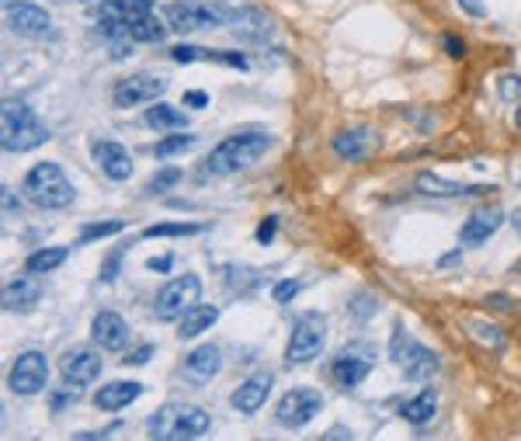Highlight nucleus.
<instances>
[{
	"instance_id": "nucleus-9",
	"label": "nucleus",
	"mask_w": 521,
	"mask_h": 441,
	"mask_svg": "<svg viewBox=\"0 0 521 441\" xmlns=\"http://www.w3.org/2000/svg\"><path fill=\"white\" fill-rule=\"evenodd\" d=\"M372 365H376V348L368 341H355V344H347V348L334 354L330 375L341 389H355L372 372Z\"/></svg>"
},
{
	"instance_id": "nucleus-49",
	"label": "nucleus",
	"mask_w": 521,
	"mask_h": 441,
	"mask_svg": "<svg viewBox=\"0 0 521 441\" xmlns=\"http://www.w3.org/2000/svg\"><path fill=\"white\" fill-rule=\"evenodd\" d=\"M515 125H518V129H521V108H518V115H515Z\"/></svg>"
},
{
	"instance_id": "nucleus-20",
	"label": "nucleus",
	"mask_w": 521,
	"mask_h": 441,
	"mask_svg": "<svg viewBox=\"0 0 521 441\" xmlns=\"http://www.w3.org/2000/svg\"><path fill=\"white\" fill-rule=\"evenodd\" d=\"M501 223H504L501 205H484V209H476L466 223H463L459 244H463V247H480V244H486L494 233L501 230Z\"/></svg>"
},
{
	"instance_id": "nucleus-43",
	"label": "nucleus",
	"mask_w": 521,
	"mask_h": 441,
	"mask_svg": "<svg viewBox=\"0 0 521 441\" xmlns=\"http://www.w3.org/2000/svg\"><path fill=\"white\" fill-rule=\"evenodd\" d=\"M459 7H463L466 15H473V18H486V7L480 0H459Z\"/></svg>"
},
{
	"instance_id": "nucleus-26",
	"label": "nucleus",
	"mask_w": 521,
	"mask_h": 441,
	"mask_svg": "<svg viewBox=\"0 0 521 441\" xmlns=\"http://www.w3.org/2000/svg\"><path fill=\"white\" fill-rule=\"evenodd\" d=\"M219 323V310L216 306H191L185 317L177 320V337L181 341H191V337H198V334H206L208 327H216Z\"/></svg>"
},
{
	"instance_id": "nucleus-4",
	"label": "nucleus",
	"mask_w": 521,
	"mask_h": 441,
	"mask_svg": "<svg viewBox=\"0 0 521 441\" xmlns=\"http://www.w3.org/2000/svg\"><path fill=\"white\" fill-rule=\"evenodd\" d=\"M21 192H25V198H28L32 205H38V209H46V212L69 209V205L77 202V188L69 184V177L63 174V167L52 163V160L35 163L32 171L25 174Z\"/></svg>"
},
{
	"instance_id": "nucleus-45",
	"label": "nucleus",
	"mask_w": 521,
	"mask_h": 441,
	"mask_svg": "<svg viewBox=\"0 0 521 441\" xmlns=\"http://www.w3.org/2000/svg\"><path fill=\"white\" fill-rule=\"evenodd\" d=\"M185 105H188V108H206L208 94H202V90H191V94H185Z\"/></svg>"
},
{
	"instance_id": "nucleus-39",
	"label": "nucleus",
	"mask_w": 521,
	"mask_h": 441,
	"mask_svg": "<svg viewBox=\"0 0 521 441\" xmlns=\"http://www.w3.org/2000/svg\"><path fill=\"white\" fill-rule=\"evenodd\" d=\"M122 257H125V247H119V250H112V254H108V261H104V268H101V282H115Z\"/></svg>"
},
{
	"instance_id": "nucleus-48",
	"label": "nucleus",
	"mask_w": 521,
	"mask_h": 441,
	"mask_svg": "<svg viewBox=\"0 0 521 441\" xmlns=\"http://www.w3.org/2000/svg\"><path fill=\"white\" fill-rule=\"evenodd\" d=\"M511 223H515V233L521 236V209H515V215H511Z\"/></svg>"
},
{
	"instance_id": "nucleus-5",
	"label": "nucleus",
	"mask_w": 521,
	"mask_h": 441,
	"mask_svg": "<svg viewBox=\"0 0 521 441\" xmlns=\"http://www.w3.org/2000/svg\"><path fill=\"white\" fill-rule=\"evenodd\" d=\"M46 140H49V129L42 125V119L25 101L7 98L0 105V142H4L7 153H28Z\"/></svg>"
},
{
	"instance_id": "nucleus-23",
	"label": "nucleus",
	"mask_w": 521,
	"mask_h": 441,
	"mask_svg": "<svg viewBox=\"0 0 521 441\" xmlns=\"http://www.w3.org/2000/svg\"><path fill=\"white\" fill-rule=\"evenodd\" d=\"M154 15V0H104L98 7V21L104 25H122L125 32L136 25L139 18Z\"/></svg>"
},
{
	"instance_id": "nucleus-13",
	"label": "nucleus",
	"mask_w": 521,
	"mask_h": 441,
	"mask_svg": "<svg viewBox=\"0 0 521 441\" xmlns=\"http://www.w3.org/2000/svg\"><path fill=\"white\" fill-rule=\"evenodd\" d=\"M101 369H104V362L94 348H73V352H67L63 354V362H59L63 383H67V386H77V389L98 383Z\"/></svg>"
},
{
	"instance_id": "nucleus-29",
	"label": "nucleus",
	"mask_w": 521,
	"mask_h": 441,
	"mask_svg": "<svg viewBox=\"0 0 521 441\" xmlns=\"http://www.w3.org/2000/svg\"><path fill=\"white\" fill-rule=\"evenodd\" d=\"M67 254H69V247H42V250H35L32 257L25 261V271H28V275H46V271H56V268L67 261Z\"/></svg>"
},
{
	"instance_id": "nucleus-11",
	"label": "nucleus",
	"mask_w": 521,
	"mask_h": 441,
	"mask_svg": "<svg viewBox=\"0 0 521 441\" xmlns=\"http://www.w3.org/2000/svg\"><path fill=\"white\" fill-rule=\"evenodd\" d=\"M320 410H324V396H320L316 389L299 386V389H289V393L278 400L275 421L282 424V427H306Z\"/></svg>"
},
{
	"instance_id": "nucleus-18",
	"label": "nucleus",
	"mask_w": 521,
	"mask_h": 441,
	"mask_svg": "<svg viewBox=\"0 0 521 441\" xmlns=\"http://www.w3.org/2000/svg\"><path fill=\"white\" fill-rule=\"evenodd\" d=\"M181 372H185L188 383L206 386V383H212V379L223 372V348H219V344H198L195 352L185 354Z\"/></svg>"
},
{
	"instance_id": "nucleus-38",
	"label": "nucleus",
	"mask_w": 521,
	"mask_h": 441,
	"mask_svg": "<svg viewBox=\"0 0 521 441\" xmlns=\"http://www.w3.org/2000/svg\"><path fill=\"white\" fill-rule=\"evenodd\" d=\"M275 230H278V215H268V219H260V223H258V230H254V240L268 247V244L275 240Z\"/></svg>"
},
{
	"instance_id": "nucleus-16",
	"label": "nucleus",
	"mask_w": 521,
	"mask_h": 441,
	"mask_svg": "<svg viewBox=\"0 0 521 441\" xmlns=\"http://www.w3.org/2000/svg\"><path fill=\"white\" fill-rule=\"evenodd\" d=\"M334 153L341 160H365L372 157L376 150H379V136H376V129H368V125H347V129H341L337 136H334Z\"/></svg>"
},
{
	"instance_id": "nucleus-31",
	"label": "nucleus",
	"mask_w": 521,
	"mask_h": 441,
	"mask_svg": "<svg viewBox=\"0 0 521 441\" xmlns=\"http://www.w3.org/2000/svg\"><path fill=\"white\" fill-rule=\"evenodd\" d=\"M129 38L133 42H164L167 38V28L156 21V15H146V18H139L133 28H129Z\"/></svg>"
},
{
	"instance_id": "nucleus-46",
	"label": "nucleus",
	"mask_w": 521,
	"mask_h": 441,
	"mask_svg": "<svg viewBox=\"0 0 521 441\" xmlns=\"http://www.w3.org/2000/svg\"><path fill=\"white\" fill-rule=\"evenodd\" d=\"M459 261H463V254H459V250H449V254L438 261V268H452V265H459Z\"/></svg>"
},
{
	"instance_id": "nucleus-10",
	"label": "nucleus",
	"mask_w": 521,
	"mask_h": 441,
	"mask_svg": "<svg viewBox=\"0 0 521 441\" xmlns=\"http://www.w3.org/2000/svg\"><path fill=\"white\" fill-rule=\"evenodd\" d=\"M46 383H49V362H46V354L42 352L17 354L11 372H7L11 393H17V396H35V393L46 389Z\"/></svg>"
},
{
	"instance_id": "nucleus-1",
	"label": "nucleus",
	"mask_w": 521,
	"mask_h": 441,
	"mask_svg": "<svg viewBox=\"0 0 521 441\" xmlns=\"http://www.w3.org/2000/svg\"><path fill=\"white\" fill-rule=\"evenodd\" d=\"M164 21L171 32H202V28H264L268 18L247 4H219V0H174L164 4Z\"/></svg>"
},
{
	"instance_id": "nucleus-44",
	"label": "nucleus",
	"mask_w": 521,
	"mask_h": 441,
	"mask_svg": "<svg viewBox=\"0 0 521 441\" xmlns=\"http://www.w3.org/2000/svg\"><path fill=\"white\" fill-rule=\"evenodd\" d=\"M77 396L73 393H67V389H56V396H52V410H63L67 404H73Z\"/></svg>"
},
{
	"instance_id": "nucleus-41",
	"label": "nucleus",
	"mask_w": 521,
	"mask_h": 441,
	"mask_svg": "<svg viewBox=\"0 0 521 441\" xmlns=\"http://www.w3.org/2000/svg\"><path fill=\"white\" fill-rule=\"evenodd\" d=\"M445 53H449L452 59H463V56H466V42L455 36H445Z\"/></svg>"
},
{
	"instance_id": "nucleus-47",
	"label": "nucleus",
	"mask_w": 521,
	"mask_h": 441,
	"mask_svg": "<svg viewBox=\"0 0 521 441\" xmlns=\"http://www.w3.org/2000/svg\"><path fill=\"white\" fill-rule=\"evenodd\" d=\"M327 438H351V431H347V427H330Z\"/></svg>"
},
{
	"instance_id": "nucleus-21",
	"label": "nucleus",
	"mask_w": 521,
	"mask_h": 441,
	"mask_svg": "<svg viewBox=\"0 0 521 441\" xmlns=\"http://www.w3.org/2000/svg\"><path fill=\"white\" fill-rule=\"evenodd\" d=\"M174 63H223V67H233V70H250V59L237 49H206V46H174L171 49Z\"/></svg>"
},
{
	"instance_id": "nucleus-12",
	"label": "nucleus",
	"mask_w": 521,
	"mask_h": 441,
	"mask_svg": "<svg viewBox=\"0 0 521 441\" xmlns=\"http://www.w3.org/2000/svg\"><path fill=\"white\" fill-rule=\"evenodd\" d=\"M164 88H167V80L160 73H129V77H122L119 84H115L112 101L119 108H136L154 101L156 94H164Z\"/></svg>"
},
{
	"instance_id": "nucleus-3",
	"label": "nucleus",
	"mask_w": 521,
	"mask_h": 441,
	"mask_svg": "<svg viewBox=\"0 0 521 441\" xmlns=\"http://www.w3.org/2000/svg\"><path fill=\"white\" fill-rule=\"evenodd\" d=\"M212 427V414L195 404H164L146 417V435L156 441L202 438Z\"/></svg>"
},
{
	"instance_id": "nucleus-2",
	"label": "nucleus",
	"mask_w": 521,
	"mask_h": 441,
	"mask_svg": "<svg viewBox=\"0 0 521 441\" xmlns=\"http://www.w3.org/2000/svg\"><path fill=\"white\" fill-rule=\"evenodd\" d=\"M271 136L260 132V129H240L233 136H226L223 142H216L202 157V171L212 177H229L240 174L247 167H254L268 150H271Z\"/></svg>"
},
{
	"instance_id": "nucleus-34",
	"label": "nucleus",
	"mask_w": 521,
	"mask_h": 441,
	"mask_svg": "<svg viewBox=\"0 0 521 441\" xmlns=\"http://www.w3.org/2000/svg\"><path fill=\"white\" fill-rule=\"evenodd\" d=\"M466 327H469V334H476V341H480V344H490V348H501V344H504V331H501V327H494V323L469 320Z\"/></svg>"
},
{
	"instance_id": "nucleus-32",
	"label": "nucleus",
	"mask_w": 521,
	"mask_h": 441,
	"mask_svg": "<svg viewBox=\"0 0 521 441\" xmlns=\"http://www.w3.org/2000/svg\"><path fill=\"white\" fill-rule=\"evenodd\" d=\"M191 146H195V136H191V132H171L167 140L154 146V157H160V160L177 157V153H188Z\"/></svg>"
},
{
	"instance_id": "nucleus-33",
	"label": "nucleus",
	"mask_w": 521,
	"mask_h": 441,
	"mask_svg": "<svg viewBox=\"0 0 521 441\" xmlns=\"http://www.w3.org/2000/svg\"><path fill=\"white\" fill-rule=\"evenodd\" d=\"M125 230L122 219H104V223H90L87 230H80V244H94V240H104V236H119Z\"/></svg>"
},
{
	"instance_id": "nucleus-14",
	"label": "nucleus",
	"mask_w": 521,
	"mask_h": 441,
	"mask_svg": "<svg viewBox=\"0 0 521 441\" xmlns=\"http://www.w3.org/2000/svg\"><path fill=\"white\" fill-rule=\"evenodd\" d=\"M4 15H7V28H11L15 36L38 38V36H46V32H52L49 15H46L42 7H35V4H25V0H7Z\"/></svg>"
},
{
	"instance_id": "nucleus-24",
	"label": "nucleus",
	"mask_w": 521,
	"mask_h": 441,
	"mask_svg": "<svg viewBox=\"0 0 521 441\" xmlns=\"http://www.w3.org/2000/svg\"><path fill=\"white\" fill-rule=\"evenodd\" d=\"M139 396H143V383H133V379L125 383V379H119V383H104V386L94 393V406L115 414V410H125L129 404H136Z\"/></svg>"
},
{
	"instance_id": "nucleus-25",
	"label": "nucleus",
	"mask_w": 521,
	"mask_h": 441,
	"mask_svg": "<svg viewBox=\"0 0 521 441\" xmlns=\"http://www.w3.org/2000/svg\"><path fill=\"white\" fill-rule=\"evenodd\" d=\"M414 188L420 194H431V198H455V194H484V184H459V181H445V177L431 174V171H420L414 177Z\"/></svg>"
},
{
	"instance_id": "nucleus-50",
	"label": "nucleus",
	"mask_w": 521,
	"mask_h": 441,
	"mask_svg": "<svg viewBox=\"0 0 521 441\" xmlns=\"http://www.w3.org/2000/svg\"><path fill=\"white\" fill-rule=\"evenodd\" d=\"M518 184H521V177H518Z\"/></svg>"
},
{
	"instance_id": "nucleus-35",
	"label": "nucleus",
	"mask_w": 521,
	"mask_h": 441,
	"mask_svg": "<svg viewBox=\"0 0 521 441\" xmlns=\"http://www.w3.org/2000/svg\"><path fill=\"white\" fill-rule=\"evenodd\" d=\"M177 181H181V167H164V171H156V174L150 177L146 192H150V194H164V192H171Z\"/></svg>"
},
{
	"instance_id": "nucleus-15",
	"label": "nucleus",
	"mask_w": 521,
	"mask_h": 441,
	"mask_svg": "<svg viewBox=\"0 0 521 441\" xmlns=\"http://www.w3.org/2000/svg\"><path fill=\"white\" fill-rule=\"evenodd\" d=\"M275 386V372L271 369H258L254 375H247L240 386L233 389V396H229V404L237 414H258L264 400H268V393Z\"/></svg>"
},
{
	"instance_id": "nucleus-8",
	"label": "nucleus",
	"mask_w": 521,
	"mask_h": 441,
	"mask_svg": "<svg viewBox=\"0 0 521 441\" xmlns=\"http://www.w3.org/2000/svg\"><path fill=\"white\" fill-rule=\"evenodd\" d=\"M198 296H202V278H198V275H181V278H171V282L156 292V302H154L156 320H164V323L181 320L191 306L198 302Z\"/></svg>"
},
{
	"instance_id": "nucleus-40",
	"label": "nucleus",
	"mask_w": 521,
	"mask_h": 441,
	"mask_svg": "<svg viewBox=\"0 0 521 441\" xmlns=\"http://www.w3.org/2000/svg\"><path fill=\"white\" fill-rule=\"evenodd\" d=\"M154 344H143V348H136V352H129L125 354V365H146L150 358H154Z\"/></svg>"
},
{
	"instance_id": "nucleus-6",
	"label": "nucleus",
	"mask_w": 521,
	"mask_h": 441,
	"mask_svg": "<svg viewBox=\"0 0 521 441\" xmlns=\"http://www.w3.org/2000/svg\"><path fill=\"white\" fill-rule=\"evenodd\" d=\"M389 358H393V365H399V369H403V375H407V379H414V383H424V379L438 375V369H441V358H438L431 348L417 344L414 337L403 331V323H397V327H393Z\"/></svg>"
},
{
	"instance_id": "nucleus-42",
	"label": "nucleus",
	"mask_w": 521,
	"mask_h": 441,
	"mask_svg": "<svg viewBox=\"0 0 521 441\" xmlns=\"http://www.w3.org/2000/svg\"><path fill=\"white\" fill-rule=\"evenodd\" d=\"M171 265H174L171 254H160V257H150V261H146V268H150V271H160V275L171 271Z\"/></svg>"
},
{
	"instance_id": "nucleus-17",
	"label": "nucleus",
	"mask_w": 521,
	"mask_h": 441,
	"mask_svg": "<svg viewBox=\"0 0 521 441\" xmlns=\"http://www.w3.org/2000/svg\"><path fill=\"white\" fill-rule=\"evenodd\" d=\"M129 323L125 317H119L115 310H104L90 320V341L101 348V352H125L129 348Z\"/></svg>"
},
{
	"instance_id": "nucleus-19",
	"label": "nucleus",
	"mask_w": 521,
	"mask_h": 441,
	"mask_svg": "<svg viewBox=\"0 0 521 441\" xmlns=\"http://www.w3.org/2000/svg\"><path fill=\"white\" fill-rule=\"evenodd\" d=\"M90 157L104 171L108 181H129L133 177V157L115 140H90Z\"/></svg>"
},
{
	"instance_id": "nucleus-30",
	"label": "nucleus",
	"mask_w": 521,
	"mask_h": 441,
	"mask_svg": "<svg viewBox=\"0 0 521 441\" xmlns=\"http://www.w3.org/2000/svg\"><path fill=\"white\" fill-rule=\"evenodd\" d=\"M206 226L202 223H156V226H146L143 230V240H156V236H195Z\"/></svg>"
},
{
	"instance_id": "nucleus-22",
	"label": "nucleus",
	"mask_w": 521,
	"mask_h": 441,
	"mask_svg": "<svg viewBox=\"0 0 521 441\" xmlns=\"http://www.w3.org/2000/svg\"><path fill=\"white\" fill-rule=\"evenodd\" d=\"M42 299V282H35L28 275H17L11 282L4 285L0 292V302H4V313H32L35 306Z\"/></svg>"
},
{
	"instance_id": "nucleus-28",
	"label": "nucleus",
	"mask_w": 521,
	"mask_h": 441,
	"mask_svg": "<svg viewBox=\"0 0 521 441\" xmlns=\"http://www.w3.org/2000/svg\"><path fill=\"white\" fill-rule=\"evenodd\" d=\"M146 125L150 129H160V132H177L188 125V115L177 111L174 105H150L146 108Z\"/></svg>"
},
{
	"instance_id": "nucleus-7",
	"label": "nucleus",
	"mask_w": 521,
	"mask_h": 441,
	"mask_svg": "<svg viewBox=\"0 0 521 441\" xmlns=\"http://www.w3.org/2000/svg\"><path fill=\"white\" fill-rule=\"evenodd\" d=\"M324 344H327V317L316 310H306L292 323V334L285 344V365H306L324 352Z\"/></svg>"
},
{
	"instance_id": "nucleus-37",
	"label": "nucleus",
	"mask_w": 521,
	"mask_h": 441,
	"mask_svg": "<svg viewBox=\"0 0 521 441\" xmlns=\"http://www.w3.org/2000/svg\"><path fill=\"white\" fill-rule=\"evenodd\" d=\"M303 292V282H295V278H282V282H275V289H271V296H275V302H292L295 296Z\"/></svg>"
},
{
	"instance_id": "nucleus-27",
	"label": "nucleus",
	"mask_w": 521,
	"mask_h": 441,
	"mask_svg": "<svg viewBox=\"0 0 521 441\" xmlns=\"http://www.w3.org/2000/svg\"><path fill=\"white\" fill-rule=\"evenodd\" d=\"M434 414H438V393H434V389H420L414 400H403V404H399V417L417 424V427L431 424Z\"/></svg>"
},
{
	"instance_id": "nucleus-36",
	"label": "nucleus",
	"mask_w": 521,
	"mask_h": 441,
	"mask_svg": "<svg viewBox=\"0 0 521 441\" xmlns=\"http://www.w3.org/2000/svg\"><path fill=\"white\" fill-rule=\"evenodd\" d=\"M497 88H501L504 101H515V105H521V77H518V73H507V77H501V80H497Z\"/></svg>"
}]
</instances>
